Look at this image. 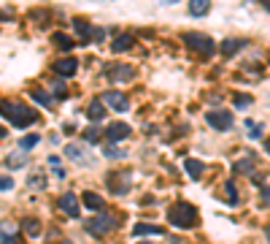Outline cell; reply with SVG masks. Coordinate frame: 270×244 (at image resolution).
Instances as JSON below:
<instances>
[{
  "instance_id": "obj_1",
  "label": "cell",
  "mask_w": 270,
  "mask_h": 244,
  "mask_svg": "<svg viewBox=\"0 0 270 244\" xmlns=\"http://www.w3.org/2000/svg\"><path fill=\"white\" fill-rule=\"evenodd\" d=\"M0 114H3L14 128H27L38 119V114L30 106H22V103H14V100H3L0 103Z\"/></svg>"
},
{
  "instance_id": "obj_2",
  "label": "cell",
  "mask_w": 270,
  "mask_h": 244,
  "mask_svg": "<svg viewBox=\"0 0 270 244\" xmlns=\"http://www.w3.org/2000/svg\"><path fill=\"white\" fill-rule=\"evenodd\" d=\"M168 220L176 225V228H192V225H197V209L187 201H178V204L170 206Z\"/></svg>"
},
{
  "instance_id": "obj_3",
  "label": "cell",
  "mask_w": 270,
  "mask_h": 244,
  "mask_svg": "<svg viewBox=\"0 0 270 244\" xmlns=\"http://www.w3.org/2000/svg\"><path fill=\"white\" fill-rule=\"evenodd\" d=\"M184 41H187L189 49H195L197 54H202V57L214 54V49H216V44L211 41L206 33H187V35H184Z\"/></svg>"
},
{
  "instance_id": "obj_4",
  "label": "cell",
  "mask_w": 270,
  "mask_h": 244,
  "mask_svg": "<svg viewBox=\"0 0 270 244\" xmlns=\"http://www.w3.org/2000/svg\"><path fill=\"white\" fill-rule=\"evenodd\" d=\"M119 225L117 217H111V214H98V217H92V220H86V231L95 233V236H105L108 231H114Z\"/></svg>"
},
{
  "instance_id": "obj_5",
  "label": "cell",
  "mask_w": 270,
  "mask_h": 244,
  "mask_svg": "<svg viewBox=\"0 0 270 244\" xmlns=\"http://www.w3.org/2000/svg\"><path fill=\"white\" fill-rule=\"evenodd\" d=\"M105 182H108L111 193H117V195H124V193L130 190L132 174H130V171H111L108 176H105Z\"/></svg>"
},
{
  "instance_id": "obj_6",
  "label": "cell",
  "mask_w": 270,
  "mask_h": 244,
  "mask_svg": "<svg viewBox=\"0 0 270 244\" xmlns=\"http://www.w3.org/2000/svg\"><path fill=\"white\" fill-rule=\"evenodd\" d=\"M208 125L214 128V130H230L233 128V114L224 109H216V111H208Z\"/></svg>"
},
{
  "instance_id": "obj_7",
  "label": "cell",
  "mask_w": 270,
  "mask_h": 244,
  "mask_svg": "<svg viewBox=\"0 0 270 244\" xmlns=\"http://www.w3.org/2000/svg\"><path fill=\"white\" fill-rule=\"evenodd\" d=\"M100 103H103V106H108V109H114V111H127V109H130L127 95H124V92H117V90L105 92Z\"/></svg>"
},
{
  "instance_id": "obj_8",
  "label": "cell",
  "mask_w": 270,
  "mask_h": 244,
  "mask_svg": "<svg viewBox=\"0 0 270 244\" xmlns=\"http://www.w3.org/2000/svg\"><path fill=\"white\" fill-rule=\"evenodd\" d=\"M105 136H108V141H122V138L130 136V125H124V122H111L108 128H105Z\"/></svg>"
},
{
  "instance_id": "obj_9",
  "label": "cell",
  "mask_w": 270,
  "mask_h": 244,
  "mask_svg": "<svg viewBox=\"0 0 270 244\" xmlns=\"http://www.w3.org/2000/svg\"><path fill=\"white\" fill-rule=\"evenodd\" d=\"M60 209L68 212V217H79V201H76L73 193H65L60 198Z\"/></svg>"
},
{
  "instance_id": "obj_10",
  "label": "cell",
  "mask_w": 270,
  "mask_h": 244,
  "mask_svg": "<svg viewBox=\"0 0 270 244\" xmlns=\"http://www.w3.org/2000/svg\"><path fill=\"white\" fill-rule=\"evenodd\" d=\"M76 68H79V63H76L73 57H62V60L54 63V71L60 73V76H73Z\"/></svg>"
},
{
  "instance_id": "obj_11",
  "label": "cell",
  "mask_w": 270,
  "mask_h": 244,
  "mask_svg": "<svg viewBox=\"0 0 270 244\" xmlns=\"http://www.w3.org/2000/svg\"><path fill=\"white\" fill-rule=\"evenodd\" d=\"M6 166L8 168H22V166H27V152H25V149H14V152L6 157Z\"/></svg>"
},
{
  "instance_id": "obj_12",
  "label": "cell",
  "mask_w": 270,
  "mask_h": 244,
  "mask_svg": "<svg viewBox=\"0 0 270 244\" xmlns=\"http://www.w3.org/2000/svg\"><path fill=\"white\" fill-rule=\"evenodd\" d=\"M211 11V0H189V14L192 16H206Z\"/></svg>"
},
{
  "instance_id": "obj_13",
  "label": "cell",
  "mask_w": 270,
  "mask_h": 244,
  "mask_svg": "<svg viewBox=\"0 0 270 244\" xmlns=\"http://www.w3.org/2000/svg\"><path fill=\"white\" fill-rule=\"evenodd\" d=\"M27 187H30V190H43L46 187V174L43 171H30V176H27Z\"/></svg>"
},
{
  "instance_id": "obj_14",
  "label": "cell",
  "mask_w": 270,
  "mask_h": 244,
  "mask_svg": "<svg viewBox=\"0 0 270 244\" xmlns=\"http://www.w3.org/2000/svg\"><path fill=\"white\" fill-rule=\"evenodd\" d=\"M184 168H187V174L192 176V179H200L202 171H206V163H202V160H192V157H189V160L184 163Z\"/></svg>"
},
{
  "instance_id": "obj_15",
  "label": "cell",
  "mask_w": 270,
  "mask_h": 244,
  "mask_svg": "<svg viewBox=\"0 0 270 244\" xmlns=\"http://www.w3.org/2000/svg\"><path fill=\"white\" fill-rule=\"evenodd\" d=\"M146 233H154V236H162V228L160 225H149V222H141L132 228V236H146Z\"/></svg>"
},
{
  "instance_id": "obj_16",
  "label": "cell",
  "mask_w": 270,
  "mask_h": 244,
  "mask_svg": "<svg viewBox=\"0 0 270 244\" xmlns=\"http://www.w3.org/2000/svg\"><path fill=\"white\" fill-rule=\"evenodd\" d=\"M108 76H111L114 82H124V79L132 76V68H130V65H117V68L108 71Z\"/></svg>"
},
{
  "instance_id": "obj_17",
  "label": "cell",
  "mask_w": 270,
  "mask_h": 244,
  "mask_svg": "<svg viewBox=\"0 0 270 244\" xmlns=\"http://www.w3.org/2000/svg\"><path fill=\"white\" fill-rule=\"evenodd\" d=\"M86 117H89L92 122H100L103 117H105V106L100 100H95V103H89V109H86Z\"/></svg>"
},
{
  "instance_id": "obj_18",
  "label": "cell",
  "mask_w": 270,
  "mask_h": 244,
  "mask_svg": "<svg viewBox=\"0 0 270 244\" xmlns=\"http://www.w3.org/2000/svg\"><path fill=\"white\" fill-rule=\"evenodd\" d=\"M233 171H235V174H252V171H254V157L249 155V157H243V160H235Z\"/></svg>"
},
{
  "instance_id": "obj_19",
  "label": "cell",
  "mask_w": 270,
  "mask_h": 244,
  "mask_svg": "<svg viewBox=\"0 0 270 244\" xmlns=\"http://www.w3.org/2000/svg\"><path fill=\"white\" fill-rule=\"evenodd\" d=\"M103 155L111 157V160H122V157H127V149H122V147H117V144H105Z\"/></svg>"
},
{
  "instance_id": "obj_20",
  "label": "cell",
  "mask_w": 270,
  "mask_h": 244,
  "mask_svg": "<svg viewBox=\"0 0 270 244\" xmlns=\"http://www.w3.org/2000/svg\"><path fill=\"white\" fill-rule=\"evenodd\" d=\"M84 206H86V209H103L105 201L100 198L98 193H84Z\"/></svg>"
},
{
  "instance_id": "obj_21",
  "label": "cell",
  "mask_w": 270,
  "mask_h": 244,
  "mask_svg": "<svg viewBox=\"0 0 270 244\" xmlns=\"http://www.w3.org/2000/svg\"><path fill=\"white\" fill-rule=\"evenodd\" d=\"M65 157H71V160H76V163H84V160H86L84 149L76 147V144H68V147H65Z\"/></svg>"
},
{
  "instance_id": "obj_22",
  "label": "cell",
  "mask_w": 270,
  "mask_h": 244,
  "mask_svg": "<svg viewBox=\"0 0 270 244\" xmlns=\"http://www.w3.org/2000/svg\"><path fill=\"white\" fill-rule=\"evenodd\" d=\"M240 46H243V41H238V38H227L224 44H221V54H224V57H233V54L240 49Z\"/></svg>"
},
{
  "instance_id": "obj_23",
  "label": "cell",
  "mask_w": 270,
  "mask_h": 244,
  "mask_svg": "<svg viewBox=\"0 0 270 244\" xmlns=\"http://www.w3.org/2000/svg\"><path fill=\"white\" fill-rule=\"evenodd\" d=\"M22 228H25L27 236H41V222H38L35 217H27V220L22 222Z\"/></svg>"
},
{
  "instance_id": "obj_24",
  "label": "cell",
  "mask_w": 270,
  "mask_h": 244,
  "mask_svg": "<svg viewBox=\"0 0 270 244\" xmlns=\"http://www.w3.org/2000/svg\"><path fill=\"white\" fill-rule=\"evenodd\" d=\"M8 236H19V228L11 222V220H6V222H0V241L8 239Z\"/></svg>"
},
{
  "instance_id": "obj_25",
  "label": "cell",
  "mask_w": 270,
  "mask_h": 244,
  "mask_svg": "<svg viewBox=\"0 0 270 244\" xmlns=\"http://www.w3.org/2000/svg\"><path fill=\"white\" fill-rule=\"evenodd\" d=\"M130 46H132V35L124 33V35H119V38L111 44V49H114V52H124V49H130Z\"/></svg>"
},
{
  "instance_id": "obj_26",
  "label": "cell",
  "mask_w": 270,
  "mask_h": 244,
  "mask_svg": "<svg viewBox=\"0 0 270 244\" xmlns=\"http://www.w3.org/2000/svg\"><path fill=\"white\" fill-rule=\"evenodd\" d=\"M54 44L57 46H60V49H73V38H71V35H62V33H54Z\"/></svg>"
},
{
  "instance_id": "obj_27",
  "label": "cell",
  "mask_w": 270,
  "mask_h": 244,
  "mask_svg": "<svg viewBox=\"0 0 270 244\" xmlns=\"http://www.w3.org/2000/svg\"><path fill=\"white\" fill-rule=\"evenodd\" d=\"M38 141H41V138H38L35 133H30V136H25L22 141H19V149H25V152H27V149H33Z\"/></svg>"
},
{
  "instance_id": "obj_28",
  "label": "cell",
  "mask_w": 270,
  "mask_h": 244,
  "mask_svg": "<svg viewBox=\"0 0 270 244\" xmlns=\"http://www.w3.org/2000/svg\"><path fill=\"white\" fill-rule=\"evenodd\" d=\"M33 98L41 103V106H52V95H49V92H43V90H33Z\"/></svg>"
},
{
  "instance_id": "obj_29",
  "label": "cell",
  "mask_w": 270,
  "mask_h": 244,
  "mask_svg": "<svg viewBox=\"0 0 270 244\" xmlns=\"http://www.w3.org/2000/svg\"><path fill=\"white\" fill-rule=\"evenodd\" d=\"M246 128H249V138H259V136H262V125H257V122H246Z\"/></svg>"
},
{
  "instance_id": "obj_30",
  "label": "cell",
  "mask_w": 270,
  "mask_h": 244,
  "mask_svg": "<svg viewBox=\"0 0 270 244\" xmlns=\"http://www.w3.org/2000/svg\"><path fill=\"white\" fill-rule=\"evenodd\" d=\"M254 98L252 95H243V92H240V95H235V106L238 109H249V103H252Z\"/></svg>"
},
{
  "instance_id": "obj_31",
  "label": "cell",
  "mask_w": 270,
  "mask_h": 244,
  "mask_svg": "<svg viewBox=\"0 0 270 244\" xmlns=\"http://www.w3.org/2000/svg\"><path fill=\"white\" fill-rule=\"evenodd\" d=\"M224 190H227V204H238V198H235V187H233V182H227V185H224Z\"/></svg>"
},
{
  "instance_id": "obj_32",
  "label": "cell",
  "mask_w": 270,
  "mask_h": 244,
  "mask_svg": "<svg viewBox=\"0 0 270 244\" xmlns=\"http://www.w3.org/2000/svg\"><path fill=\"white\" fill-rule=\"evenodd\" d=\"M73 25H76V30H79V33H84V35H92V27H89V25H86V22H81V19H76Z\"/></svg>"
},
{
  "instance_id": "obj_33",
  "label": "cell",
  "mask_w": 270,
  "mask_h": 244,
  "mask_svg": "<svg viewBox=\"0 0 270 244\" xmlns=\"http://www.w3.org/2000/svg\"><path fill=\"white\" fill-rule=\"evenodd\" d=\"M0 190H14V179H11V176H0Z\"/></svg>"
},
{
  "instance_id": "obj_34",
  "label": "cell",
  "mask_w": 270,
  "mask_h": 244,
  "mask_svg": "<svg viewBox=\"0 0 270 244\" xmlns=\"http://www.w3.org/2000/svg\"><path fill=\"white\" fill-rule=\"evenodd\" d=\"M52 90H54V95H57V98H65V92H68V90H65V82H54V87H52Z\"/></svg>"
},
{
  "instance_id": "obj_35",
  "label": "cell",
  "mask_w": 270,
  "mask_h": 244,
  "mask_svg": "<svg viewBox=\"0 0 270 244\" xmlns=\"http://www.w3.org/2000/svg\"><path fill=\"white\" fill-rule=\"evenodd\" d=\"M259 198H262V206H270V187H259Z\"/></svg>"
},
{
  "instance_id": "obj_36",
  "label": "cell",
  "mask_w": 270,
  "mask_h": 244,
  "mask_svg": "<svg viewBox=\"0 0 270 244\" xmlns=\"http://www.w3.org/2000/svg\"><path fill=\"white\" fill-rule=\"evenodd\" d=\"M98 138H100V130H98V128H89V133H86V141H89V144H95Z\"/></svg>"
},
{
  "instance_id": "obj_37",
  "label": "cell",
  "mask_w": 270,
  "mask_h": 244,
  "mask_svg": "<svg viewBox=\"0 0 270 244\" xmlns=\"http://www.w3.org/2000/svg\"><path fill=\"white\" fill-rule=\"evenodd\" d=\"M0 244H19V236H8V239H3Z\"/></svg>"
},
{
  "instance_id": "obj_38",
  "label": "cell",
  "mask_w": 270,
  "mask_h": 244,
  "mask_svg": "<svg viewBox=\"0 0 270 244\" xmlns=\"http://www.w3.org/2000/svg\"><path fill=\"white\" fill-rule=\"evenodd\" d=\"M162 3H165V6H170V3H178V0H162Z\"/></svg>"
},
{
  "instance_id": "obj_39",
  "label": "cell",
  "mask_w": 270,
  "mask_h": 244,
  "mask_svg": "<svg viewBox=\"0 0 270 244\" xmlns=\"http://www.w3.org/2000/svg\"><path fill=\"white\" fill-rule=\"evenodd\" d=\"M6 136V128H0V138H3Z\"/></svg>"
},
{
  "instance_id": "obj_40",
  "label": "cell",
  "mask_w": 270,
  "mask_h": 244,
  "mask_svg": "<svg viewBox=\"0 0 270 244\" xmlns=\"http://www.w3.org/2000/svg\"><path fill=\"white\" fill-rule=\"evenodd\" d=\"M262 3H265V6H267V8H270V0H262Z\"/></svg>"
},
{
  "instance_id": "obj_41",
  "label": "cell",
  "mask_w": 270,
  "mask_h": 244,
  "mask_svg": "<svg viewBox=\"0 0 270 244\" xmlns=\"http://www.w3.org/2000/svg\"><path fill=\"white\" fill-rule=\"evenodd\" d=\"M265 147H267V152H270V141H267V144H265Z\"/></svg>"
},
{
  "instance_id": "obj_42",
  "label": "cell",
  "mask_w": 270,
  "mask_h": 244,
  "mask_svg": "<svg viewBox=\"0 0 270 244\" xmlns=\"http://www.w3.org/2000/svg\"><path fill=\"white\" fill-rule=\"evenodd\" d=\"M267 241H270V228H267Z\"/></svg>"
},
{
  "instance_id": "obj_43",
  "label": "cell",
  "mask_w": 270,
  "mask_h": 244,
  "mask_svg": "<svg viewBox=\"0 0 270 244\" xmlns=\"http://www.w3.org/2000/svg\"><path fill=\"white\" fill-rule=\"evenodd\" d=\"M62 244H73V241H62Z\"/></svg>"
},
{
  "instance_id": "obj_44",
  "label": "cell",
  "mask_w": 270,
  "mask_h": 244,
  "mask_svg": "<svg viewBox=\"0 0 270 244\" xmlns=\"http://www.w3.org/2000/svg\"><path fill=\"white\" fill-rule=\"evenodd\" d=\"M141 244H149V241H141Z\"/></svg>"
}]
</instances>
